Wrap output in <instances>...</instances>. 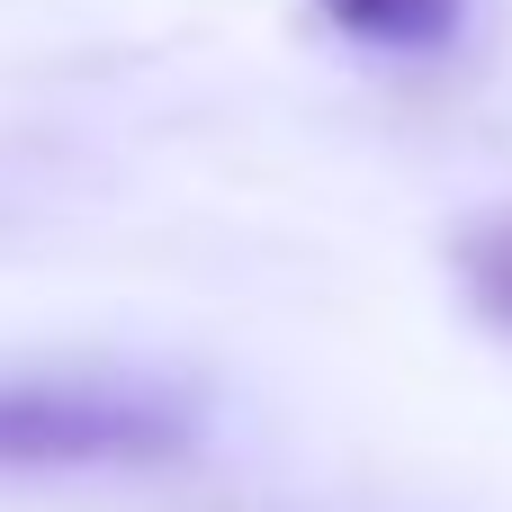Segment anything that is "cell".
Returning a JSON list of instances; mask_svg holds the SVG:
<instances>
[{"instance_id": "2", "label": "cell", "mask_w": 512, "mask_h": 512, "mask_svg": "<svg viewBox=\"0 0 512 512\" xmlns=\"http://www.w3.org/2000/svg\"><path fill=\"white\" fill-rule=\"evenodd\" d=\"M333 36L369 45V54H441L468 18V0H315Z\"/></svg>"}, {"instance_id": "1", "label": "cell", "mask_w": 512, "mask_h": 512, "mask_svg": "<svg viewBox=\"0 0 512 512\" xmlns=\"http://www.w3.org/2000/svg\"><path fill=\"white\" fill-rule=\"evenodd\" d=\"M207 405L135 369H0V477L162 468L198 450Z\"/></svg>"}, {"instance_id": "3", "label": "cell", "mask_w": 512, "mask_h": 512, "mask_svg": "<svg viewBox=\"0 0 512 512\" xmlns=\"http://www.w3.org/2000/svg\"><path fill=\"white\" fill-rule=\"evenodd\" d=\"M450 270H459V288H468V306L512 333V207H486V216H468L459 234H450Z\"/></svg>"}]
</instances>
